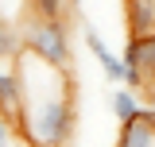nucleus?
<instances>
[{"label":"nucleus","mask_w":155,"mask_h":147,"mask_svg":"<svg viewBox=\"0 0 155 147\" xmlns=\"http://www.w3.org/2000/svg\"><path fill=\"white\" fill-rule=\"evenodd\" d=\"M74 124H78V109H74V81L70 77H62L47 93L27 89L19 132L31 147H66L74 136Z\"/></svg>","instance_id":"nucleus-1"},{"label":"nucleus","mask_w":155,"mask_h":147,"mask_svg":"<svg viewBox=\"0 0 155 147\" xmlns=\"http://www.w3.org/2000/svg\"><path fill=\"white\" fill-rule=\"evenodd\" d=\"M23 51H31L35 58L43 62H51L58 70H66L70 66V35H66V27H62V19L58 16H35L27 23V31H23Z\"/></svg>","instance_id":"nucleus-2"},{"label":"nucleus","mask_w":155,"mask_h":147,"mask_svg":"<svg viewBox=\"0 0 155 147\" xmlns=\"http://www.w3.org/2000/svg\"><path fill=\"white\" fill-rule=\"evenodd\" d=\"M124 62H128V89H151L155 85V35H132L128 51H124Z\"/></svg>","instance_id":"nucleus-3"},{"label":"nucleus","mask_w":155,"mask_h":147,"mask_svg":"<svg viewBox=\"0 0 155 147\" xmlns=\"http://www.w3.org/2000/svg\"><path fill=\"white\" fill-rule=\"evenodd\" d=\"M23 105H27V85H23V74L19 66H0V112L19 124V116H23Z\"/></svg>","instance_id":"nucleus-4"},{"label":"nucleus","mask_w":155,"mask_h":147,"mask_svg":"<svg viewBox=\"0 0 155 147\" xmlns=\"http://www.w3.org/2000/svg\"><path fill=\"white\" fill-rule=\"evenodd\" d=\"M85 47H89V54L97 58V62H101V70H105V77H109V81H120V85H128V77H132V70H128V62H124V58L120 54H113V51H109V47H105V39L97 35L93 27H85Z\"/></svg>","instance_id":"nucleus-5"},{"label":"nucleus","mask_w":155,"mask_h":147,"mask_svg":"<svg viewBox=\"0 0 155 147\" xmlns=\"http://www.w3.org/2000/svg\"><path fill=\"white\" fill-rule=\"evenodd\" d=\"M116 147H155V112L143 109V116H136L132 124H120Z\"/></svg>","instance_id":"nucleus-6"},{"label":"nucleus","mask_w":155,"mask_h":147,"mask_svg":"<svg viewBox=\"0 0 155 147\" xmlns=\"http://www.w3.org/2000/svg\"><path fill=\"white\" fill-rule=\"evenodd\" d=\"M128 31L155 35V0H128Z\"/></svg>","instance_id":"nucleus-7"},{"label":"nucleus","mask_w":155,"mask_h":147,"mask_svg":"<svg viewBox=\"0 0 155 147\" xmlns=\"http://www.w3.org/2000/svg\"><path fill=\"white\" fill-rule=\"evenodd\" d=\"M109 105H113V116L120 124H132L136 116H143V105L136 101V89H128V85H120V89L109 97Z\"/></svg>","instance_id":"nucleus-8"},{"label":"nucleus","mask_w":155,"mask_h":147,"mask_svg":"<svg viewBox=\"0 0 155 147\" xmlns=\"http://www.w3.org/2000/svg\"><path fill=\"white\" fill-rule=\"evenodd\" d=\"M23 54V43L16 39V31H12V23L0 16V62H16V58Z\"/></svg>","instance_id":"nucleus-9"},{"label":"nucleus","mask_w":155,"mask_h":147,"mask_svg":"<svg viewBox=\"0 0 155 147\" xmlns=\"http://www.w3.org/2000/svg\"><path fill=\"white\" fill-rule=\"evenodd\" d=\"M70 0H31V8H35V16H62V8H66Z\"/></svg>","instance_id":"nucleus-10"},{"label":"nucleus","mask_w":155,"mask_h":147,"mask_svg":"<svg viewBox=\"0 0 155 147\" xmlns=\"http://www.w3.org/2000/svg\"><path fill=\"white\" fill-rule=\"evenodd\" d=\"M8 139H12V120L0 112V147H8Z\"/></svg>","instance_id":"nucleus-11"},{"label":"nucleus","mask_w":155,"mask_h":147,"mask_svg":"<svg viewBox=\"0 0 155 147\" xmlns=\"http://www.w3.org/2000/svg\"><path fill=\"white\" fill-rule=\"evenodd\" d=\"M70 8H78V12H81V0H70Z\"/></svg>","instance_id":"nucleus-12"}]
</instances>
